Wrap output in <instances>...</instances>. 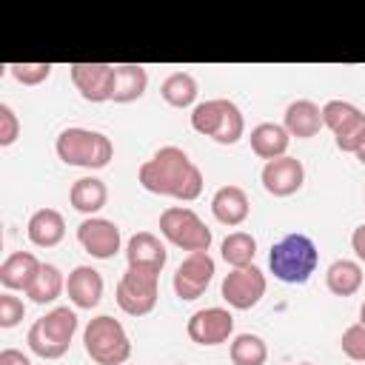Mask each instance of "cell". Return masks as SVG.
<instances>
[{
  "instance_id": "277c9868",
  "label": "cell",
  "mask_w": 365,
  "mask_h": 365,
  "mask_svg": "<svg viewBox=\"0 0 365 365\" xmlns=\"http://www.w3.org/2000/svg\"><path fill=\"white\" fill-rule=\"evenodd\" d=\"M74 334H77L74 308L57 305L48 314H43L40 319L31 322V328L26 334V342H29V351L40 359H60L68 351Z\"/></svg>"
},
{
  "instance_id": "836d02e7",
  "label": "cell",
  "mask_w": 365,
  "mask_h": 365,
  "mask_svg": "<svg viewBox=\"0 0 365 365\" xmlns=\"http://www.w3.org/2000/svg\"><path fill=\"white\" fill-rule=\"evenodd\" d=\"M0 365H31V359L17 348H3L0 351Z\"/></svg>"
},
{
  "instance_id": "5bb4252c",
  "label": "cell",
  "mask_w": 365,
  "mask_h": 365,
  "mask_svg": "<svg viewBox=\"0 0 365 365\" xmlns=\"http://www.w3.org/2000/svg\"><path fill=\"white\" fill-rule=\"evenodd\" d=\"M77 242L83 245L86 254H91L94 259H111L120 251V228L117 222L106 220V217H86L77 225Z\"/></svg>"
},
{
  "instance_id": "6da1fadb",
  "label": "cell",
  "mask_w": 365,
  "mask_h": 365,
  "mask_svg": "<svg viewBox=\"0 0 365 365\" xmlns=\"http://www.w3.org/2000/svg\"><path fill=\"white\" fill-rule=\"evenodd\" d=\"M137 180L145 191L160 194V197H174L182 202L197 200L205 185L202 171L177 145H163L151 160H145L137 171Z\"/></svg>"
},
{
  "instance_id": "83f0119b",
  "label": "cell",
  "mask_w": 365,
  "mask_h": 365,
  "mask_svg": "<svg viewBox=\"0 0 365 365\" xmlns=\"http://www.w3.org/2000/svg\"><path fill=\"white\" fill-rule=\"evenodd\" d=\"M220 254H222V259H225L231 268L254 265V257H257V240H254L248 231H231V234L222 240Z\"/></svg>"
},
{
  "instance_id": "9a60e30c",
  "label": "cell",
  "mask_w": 365,
  "mask_h": 365,
  "mask_svg": "<svg viewBox=\"0 0 365 365\" xmlns=\"http://www.w3.org/2000/svg\"><path fill=\"white\" fill-rule=\"evenodd\" d=\"M262 188L271 194V197H291L302 188L305 182V168L297 157H277V160H268L262 165Z\"/></svg>"
},
{
  "instance_id": "8fae6325",
  "label": "cell",
  "mask_w": 365,
  "mask_h": 365,
  "mask_svg": "<svg viewBox=\"0 0 365 365\" xmlns=\"http://www.w3.org/2000/svg\"><path fill=\"white\" fill-rule=\"evenodd\" d=\"M214 274H217V265H214L211 254L208 251H194L174 271V282H171L174 285V294L180 299H185V302H191V299H197V297L205 294V288L211 285Z\"/></svg>"
},
{
  "instance_id": "7402d4cb",
  "label": "cell",
  "mask_w": 365,
  "mask_h": 365,
  "mask_svg": "<svg viewBox=\"0 0 365 365\" xmlns=\"http://www.w3.org/2000/svg\"><path fill=\"white\" fill-rule=\"evenodd\" d=\"M68 202H71L74 211H80V214H86V217H94L100 208H106V202H108V188H106V182H103L100 177H94V174L80 177V180H74L71 188H68Z\"/></svg>"
},
{
  "instance_id": "cb8c5ba5",
  "label": "cell",
  "mask_w": 365,
  "mask_h": 365,
  "mask_svg": "<svg viewBox=\"0 0 365 365\" xmlns=\"http://www.w3.org/2000/svg\"><path fill=\"white\" fill-rule=\"evenodd\" d=\"M362 265L356 259H334L325 271V285L336 297H354L362 288Z\"/></svg>"
},
{
  "instance_id": "7a4b0ae2",
  "label": "cell",
  "mask_w": 365,
  "mask_h": 365,
  "mask_svg": "<svg viewBox=\"0 0 365 365\" xmlns=\"http://www.w3.org/2000/svg\"><path fill=\"white\" fill-rule=\"evenodd\" d=\"M317 262H319V251H317V242L308 237V234H285L282 240H277L268 251V265H271V274L279 279V282H288V285H302L311 279V274L317 271Z\"/></svg>"
},
{
  "instance_id": "30bf717a",
  "label": "cell",
  "mask_w": 365,
  "mask_h": 365,
  "mask_svg": "<svg viewBox=\"0 0 365 365\" xmlns=\"http://www.w3.org/2000/svg\"><path fill=\"white\" fill-rule=\"evenodd\" d=\"M265 274L257 268V265H245V268H231L225 277H222V285H220V294L222 299L237 308V311H248L254 308L262 294H265Z\"/></svg>"
},
{
  "instance_id": "1f68e13d",
  "label": "cell",
  "mask_w": 365,
  "mask_h": 365,
  "mask_svg": "<svg viewBox=\"0 0 365 365\" xmlns=\"http://www.w3.org/2000/svg\"><path fill=\"white\" fill-rule=\"evenodd\" d=\"M23 317H26L23 299L14 297L11 291H3V294H0V328H14Z\"/></svg>"
},
{
  "instance_id": "7c38bea8",
  "label": "cell",
  "mask_w": 365,
  "mask_h": 365,
  "mask_svg": "<svg viewBox=\"0 0 365 365\" xmlns=\"http://www.w3.org/2000/svg\"><path fill=\"white\" fill-rule=\"evenodd\" d=\"M68 74H71V83L86 103H108L111 100L117 66H111V63H71Z\"/></svg>"
},
{
  "instance_id": "4dcf8cb0",
  "label": "cell",
  "mask_w": 365,
  "mask_h": 365,
  "mask_svg": "<svg viewBox=\"0 0 365 365\" xmlns=\"http://www.w3.org/2000/svg\"><path fill=\"white\" fill-rule=\"evenodd\" d=\"M339 348H342V354H345L348 359L365 362V325H362V322L348 325V328L342 331V336H339Z\"/></svg>"
},
{
  "instance_id": "5b68a950",
  "label": "cell",
  "mask_w": 365,
  "mask_h": 365,
  "mask_svg": "<svg viewBox=\"0 0 365 365\" xmlns=\"http://www.w3.org/2000/svg\"><path fill=\"white\" fill-rule=\"evenodd\" d=\"M191 128L202 137H211L220 145H234L245 134V117L237 103L225 97H214L191 108Z\"/></svg>"
},
{
  "instance_id": "d6a6232c",
  "label": "cell",
  "mask_w": 365,
  "mask_h": 365,
  "mask_svg": "<svg viewBox=\"0 0 365 365\" xmlns=\"http://www.w3.org/2000/svg\"><path fill=\"white\" fill-rule=\"evenodd\" d=\"M20 137V117L9 103H0V145L9 148Z\"/></svg>"
},
{
  "instance_id": "ba28073f",
  "label": "cell",
  "mask_w": 365,
  "mask_h": 365,
  "mask_svg": "<svg viewBox=\"0 0 365 365\" xmlns=\"http://www.w3.org/2000/svg\"><path fill=\"white\" fill-rule=\"evenodd\" d=\"M160 297V271L128 265L117 282V305L128 317H145L154 311Z\"/></svg>"
},
{
  "instance_id": "d590c367",
  "label": "cell",
  "mask_w": 365,
  "mask_h": 365,
  "mask_svg": "<svg viewBox=\"0 0 365 365\" xmlns=\"http://www.w3.org/2000/svg\"><path fill=\"white\" fill-rule=\"evenodd\" d=\"M354 157H356V160H359V163H362V165H365V140H362V143H359V148H356V151H354Z\"/></svg>"
},
{
  "instance_id": "8d00e7d4",
  "label": "cell",
  "mask_w": 365,
  "mask_h": 365,
  "mask_svg": "<svg viewBox=\"0 0 365 365\" xmlns=\"http://www.w3.org/2000/svg\"><path fill=\"white\" fill-rule=\"evenodd\" d=\"M359 322H362V325H365V302H362V305H359Z\"/></svg>"
},
{
  "instance_id": "e0dca14e",
  "label": "cell",
  "mask_w": 365,
  "mask_h": 365,
  "mask_svg": "<svg viewBox=\"0 0 365 365\" xmlns=\"http://www.w3.org/2000/svg\"><path fill=\"white\" fill-rule=\"evenodd\" d=\"M211 214L217 222L234 228V225H242L251 214V202H248V194L240 188V185H220L211 197Z\"/></svg>"
},
{
  "instance_id": "2e32d148",
  "label": "cell",
  "mask_w": 365,
  "mask_h": 365,
  "mask_svg": "<svg viewBox=\"0 0 365 365\" xmlns=\"http://www.w3.org/2000/svg\"><path fill=\"white\" fill-rule=\"evenodd\" d=\"M103 288H106V285H103V277H100V271L91 268V265H77V268L66 277V294H68L71 305L80 308V311L97 308L100 299H103Z\"/></svg>"
},
{
  "instance_id": "9c48e42d",
  "label": "cell",
  "mask_w": 365,
  "mask_h": 365,
  "mask_svg": "<svg viewBox=\"0 0 365 365\" xmlns=\"http://www.w3.org/2000/svg\"><path fill=\"white\" fill-rule=\"evenodd\" d=\"M322 125L331 128L339 151L354 154L365 140V111L345 100H328L322 106Z\"/></svg>"
},
{
  "instance_id": "3957f363",
  "label": "cell",
  "mask_w": 365,
  "mask_h": 365,
  "mask_svg": "<svg viewBox=\"0 0 365 365\" xmlns=\"http://www.w3.org/2000/svg\"><path fill=\"white\" fill-rule=\"evenodd\" d=\"M54 151H57V157H60L66 165L88 168V171L106 168V165L111 163V157H114L111 140H108L103 131L83 128V125L63 128V131L57 134Z\"/></svg>"
},
{
  "instance_id": "52a82bcc",
  "label": "cell",
  "mask_w": 365,
  "mask_h": 365,
  "mask_svg": "<svg viewBox=\"0 0 365 365\" xmlns=\"http://www.w3.org/2000/svg\"><path fill=\"white\" fill-rule=\"evenodd\" d=\"M160 234L188 254L211 248V228L185 205H168L160 214Z\"/></svg>"
},
{
  "instance_id": "f1b7e54d",
  "label": "cell",
  "mask_w": 365,
  "mask_h": 365,
  "mask_svg": "<svg viewBox=\"0 0 365 365\" xmlns=\"http://www.w3.org/2000/svg\"><path fill=\"white\" fill-rule=\"evenodd\" d=\"M228 354H231V362H234V365H265V359H268V345H265V339L257 336V334H237V336L231 339Z\"/></svg>"
},
{
  "instance_id": "4fadbf2b",
  "label": "cell",
  "mask_w": 365,
  "mask_h": 365,
  "mask_svg": "<svg viewBox=\"0 0 365 365\" xmlns=\"http://www.w3.org/2000/svg\"><path fill=\"white\" fill-rule=\"evenodd\" d=\"M191 342L197 345H205V348H214V345H222L228 342V336L234 334V317L228 308H200L188 317V325H185Z\"/></svg>"
},
{
  "instance_id": "e575fe53",
  "label": "cell",
  "mask_w": 365,
  "mask_h": 365,
  "mask_svg": "<svg viewBox=\"0 0 365 365\" xmlns=\"http://www.w3.org/2000/svg\"><path fill=\"white\" fill-rule=\"evenodd\" d=\"M351 248H354V254L365 262V222H362L359 228H354V234H351Z\"/></svg>"
},
{
  "instance_id": "44dd1931",
  "label": "cell",
  "mask_w": 365,
  "mask_h": 365,
  "mask_svg": "<svg viewBox=\"0 0 365 365\" xmlns=\"http://www.w3.org/2000/svg\"><path fill=\"white\" fill-rule=\"evenodd\" d=\"M26 234L31 240V245L37 248H54L57 242H63L66 237V220L57 208H40L29 217Z\"/></svg>"
},
{
  "instance_id": "8992f818",
  "label": "cell",
  "mask_w": 365,
  "mask_h": 365,
  "mask_svg": "<svg viewBox=\"0 0 365 365\" xmlns=\"http://www.w3.org/2000/svg\"><path fill=\"white\" fill-rule=\"evenodd\" d=\"M83 345H86V354L97 365H123L131 356V339H128L123 322L108 314L88 319V325L83 331Z\"/></svg>"
},
{
  "instance_id": "d4e9b609",
  "label": "cell",
  "mask_w": 365,
  "mask_h": 365,
  "mask_svg": "<svg viewBox=\"0 0 365 365\" xmlns=\"http://www.w3.org/2000/svg\"><path fill=\"white\" fill-rule=\"evenodd\" d=\"M145 88H148V71L143 66H134V63L117 66L114 94H111L114 103H134L145 94Z\"/></svg>"
},
{
  "instance_id": "603a6c76",
  "label": "cell",
  "mask_w": 365,
  "mask_h": 365,
  "mask_svg": "<svg viewBox=\"0 0 365 365\" xmlns=\"http://www.w3.org/2000/svg\"><path fill=\"white\" fill-rule=\"evenodd\" d=\"M251 151L259 157V160H277V157H285L288 151V143H291V134L285 131V125L279 123H259L251 128Z\"/></svg>"
},
{
  "instance_id": "4316f807",
  "label": "cell",
  "mask_w": 365,
  "mask_h": 365,
  "mask_svg": "<svg viewBox=\"0 0 365 365\" xmlns=\"http://www.w3.org/2000/svg\"><path fill=\"white\" fill-rule=\"evenodd\" d=\"M160 94H163V100H165L168 106H174V108H188V106L197 103L200 88H197V80H194L188 71H171V74L163 80Z\"/></svg>"
},
{
  "instance_id": "74e56055",
  "label": "cell",
  "mask_w": 365,
  "mask_h": 365,
  "mask_svg": "<svg viewBox=\"0 0 365 365\" xmlns=\"http://www.w3.org/2000/svg\"><path fill=\"white\" fill-rule=\"evenodd\" d=\"M299 365H314V362H299Z\"/></svg>"
},
{
  "instance_id": "484cf974",
  "label": "cell",
  "mask_w": 365,
  "mask_h": 365,
  "mask_svg": "<svg viewBox=\"0 0 365 365\" xmlns=\"http://www.w3.org/2000/svg\"><path fill=\"white\" fill-rule=\"evenodd\" d=\"M63 291H66V277H63V271H60L57 265H51V262H43L40 271H37V277H34V282L29 285L26 297H29L31 302H37V305H48V302H54Z\"/></svg>"
},
{
  "instance_id": "f546056e",
  "label": "cell",
  "mask_w": 365,
  "mask_h": 365,
  "mask_svg": "<svg viewBox=\"0 0 365 365\" xmlns=\"http://www.w3.org/2000/svg\"><path fill=\"white\" fill-rule=\"evenodd\" d=\"M6 68L23 86H40L51 77V63H11Z\"/></svg>"
},
{
  "instance_id": "ac0fdd59",
  "label": "cell",
  "mask_w": 365,
  "mask_h": 365,
  "mask_svg": "<svg viewBox=\"0 0 365 365\" xmlns=\"http://www.w3.org/2000/svg\"><path fill=\"white\" fill-rule=\"evenodd\" d=\"M125 259H128V265H134V268L163 271V265H165V259H168V251H165V245L160 242L157 234H151V231H137V234L125 242Z\"/></svg>"
},
{
  "instance_id": "d6986e66",
  "label": "cell",
  "mask_w": 365,
  "mask_h": 365,
  "mask_svg": "<svg viewBox=\"0 0 365 365\" xmlns=\"http://www.w3.org/2000/svg\"><path fill=\"white\" fill-rule=\"evenodd\" d=\"M40 265L43 262L31 251H11L0 265V285L6 291H29Z\"/></svg>"
},
{
  "instance_id": "ffe728a7",
  "label": "cell",
  "mask_w": 365,
  "mask_h": 365,
  "mask_svg": "<svg viewBox=\"0 0 365 365\" xmlns=\"http://www.w3.org/2000/svg\"><path fill=\"white\" fill-rule=\"evenodd\" d=\"M282 125L291 137L297 140H311L319 134L322 128V108L311 100H294L288 108H285V117H282Z\"/></svg>"
}]
</instances>
